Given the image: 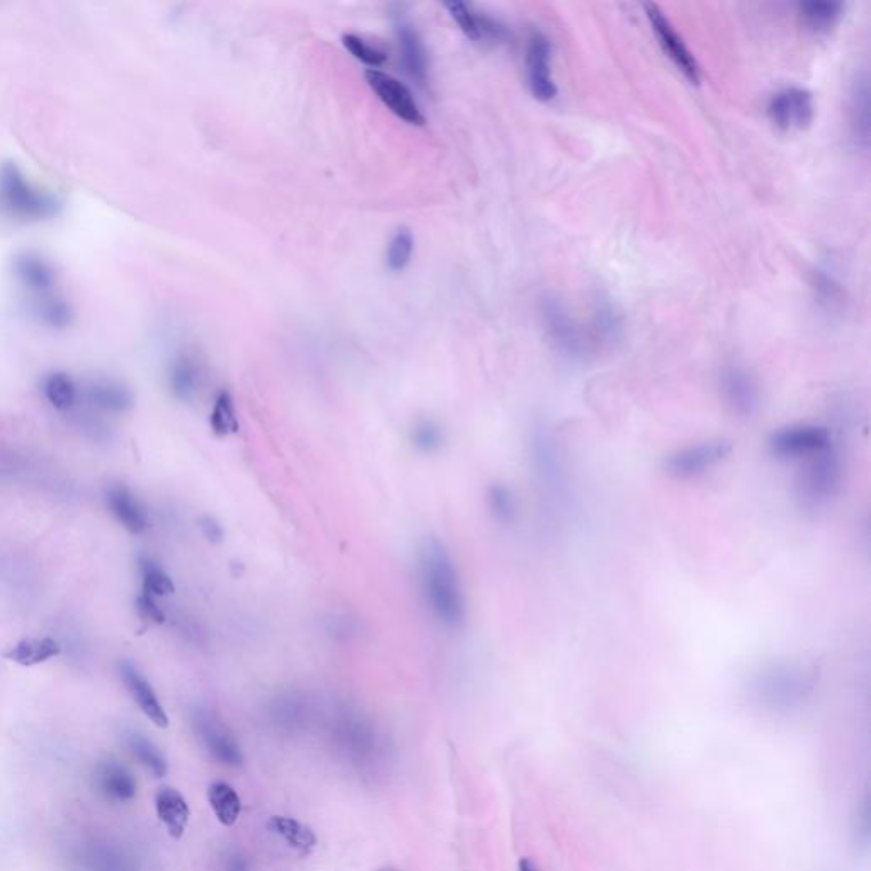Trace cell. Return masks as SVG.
<instances>
[{
    "label": "cell",
    "instance_id": "obj_9",
    "mask_svg": "<svg viewBox=\"0 0 871 871\" xmlns=\"http://www.w3.org/2000/svg\"><path fill=\"white\" fill-rule=\"evenodd\" d=\"M191 722H193L194 732L200 737L206 751L210 752L218 763L230 768L242 766L244 754L239 742L235 741L232 732L213 713L205 708H196L191 715Z\"/></svg>",
    "mask_w": 871,
    "mask_h": 871
},
{
    "label": "cell",
    "instance_id": "obj_2",
    "mask_svg": "<svg viewBox=\"0 0 871 871\" xmlns=\"http://www.w3.org/2000/svg\"><path fill=\"white\" fill-rule=\"evenodd\" d=\"M819 671L800 661H773L759 667L749 681V695L764 712H798L814 698Z\"/></svg>",
    "mask_w": 871,
    "mask_h": 871
},
{
    "label": "cell",
    "instance_id": "obj_33",
    "mask_svg": "<svg viewBox=\"0 0 871 871\" xmlns=\"http://www.w3.org/2000/svg\"><path fill=\"white\" fill-rule=\"evenodd\" d=\"M414 252V237L407 228H402L393 235L387 249V266L393 273L404 271L409 266Z\"/></svg>",
    "mask_w": 871,
    "mask_h": 871
},
{
    "label": "cell",
    "instance_id": "obj_23",
    "mask_svg": "<svg viewBox=\"0 0 871 871\" xmlns=\"http://www.w3.org/2000/svg\"><path fill=\"white\" fill-rule=\"evenodd\" d=\"M208 803L222 826H235L242 812V800L239 793L235 792L234 786L228 785L225 781H215L208 788Z\"/></svg>",
    "mask_w": 871,
    "mask_h": 871
},
{
    "label": "cell",
    "instance_id": "obj_32",
    "mask_svg": "<svg viewBox=\"0 0 871 871\" xmlns=\"http://www.w3.org/2000/svg\"><path fill=\"white\" fill-rule=\"evenodd\" d=\"M89 397L97 407L109 412H125L133 404V397L125 387L108 382L94 385L89 390Z\"/></svg>",
    "mask_w": 871,
    "mask_h": 871
},
{
    "label": "cell",
    "instance_id": "obj_1",
    "mask_svg": "<svg viewBox=\"0 0 871 871\" xmlns=\"http://www.w3.org/2000/svg\"><path fill=\"white\" fill-rule=\"evenodd\" d=\"M422 596L434 618L448 628H460L467 618V601L455 562L445 543L429 538L419 552Z\"/></svg>",
    "mask_w": 871,
    "mask_h": 871
},
{
    "label": "cell",
    "instance_id": "obj_28",
    "mask_svg": "<svg viewBox=\"0 0 871 871\" xmlns=\"http://www.w3.org/2000/svg\"><path fill=\"white\" fill-rule=\"evenodd\" d=\"M43 393L53 409L69 412L77 402V388L65 373H52L43 380Z\"/></svg>",
    "mask_w": 871,
    "mask_h": 871
},
{
    "label": "cell",
    "instance_id": "obj_5",
    "mask_svg": "<svg viewBox=\"0 0 871 871\" xmlns=\"http://www.w3.org/2000/svg\"><path fill=\"white\" fill-rule=\"evenodd\" d=\"M732 451L727 439H708L696 445L684 446L672 451L664 460V470L672 479H696L717 467Z\"/></svg>",
    "mask_w": 871,
    "mask_h": 871
},
{
    "label": "cell",
    "instance_id": "obj_25",
    "mask_svg": "<svg viewBox=\"0 0 871 871\" xmlns=\"http://www.w3.org/2000/svg\"><path fill=\"white\" fill-rule=\"evenodd\" d=\"M843 4L837 2H805L798 6V16L803 24L815 33L831 31L843 16Z\"/></svg>",
    "mask_w": 871,
    "mask_h": 871
},
{
    "label": "cell",
    "instance_id": "obj_27",
    "mask_svg": "<svg viewBox=\"0 0 871 871\" xmlns=\"http://www.w3.org/2000/svg\"><path fill=\"white\" fill-rule=\"evenodd\" d=\"M138 569L142 575L143 593L155 598V596H169L176 591L171 575L167 574L164 567L149 555H140Z\"/></svg>",
    "mask_w": 871,
    "mask_h": 871
},
{
    "label": "cell",
    "instance_id": "obj_8",
    "mask_svg": "<svg viewBox=\"0 0 871 871\" xmlns=\"http://www.w3.org/2000/svg\"><path fill=\"white\" fill-rule=\"evenodd\" d=\"M814 114V97L800 87H786L783 91L776 92L768 104L769 120L786 133H797L809 128Z\"/></svg>",
    "mask_w": 871,
    "mask_h": 871
},
{
    "label": "cell",
    "instance_id": "obj_39",
    "mask_svg": "<svg viewBox=\"0 0 871 871\" xmlns=\"http://www.w3.org/2000/svg\"><path fill=\"white\" fill-rule=\"evenodd\" d=\"M518 871H540V870H538V866L535 865V861L530 860V858H523V860L519 861Z\"/></svg>",
    "mask_w": 871,
    "mask_h": 871
},
{
    "label": "cell",
    "instance_id": "obj_14",
    "mask_svg": "<svg viewBox=\"0 0 871 871\" xmlns=\"http://www.w3.org/2000/svg\"><path fill=\"white\" fill-rule=\"evenodd\" d=\"M118 671H120L121 681L125 684L133 701L137 703L138 708L142 710L143 715L159 729H167L169 717H167V712L160 703L159 696L155 693L154 686L150 684L149 679L145 678L142 671L130 661H121Z\"/></svg>",
    "mask_w": 871,
    "mask_h": 871
},
{
    "label": "cell",
    "instance_id": "obj_24",
    "mask_svg": "<svg viewBox=\"0 0 871 871\" xmlns=\"http://www.w3.org/2000/svg\"><path fill=\"white\" fill-rule=\"evenodd\" d=\"M126 746H128L131 756L149 769L155 778H164L167 775L169 764H167L166 756L162 754L159 747L155 746L154 742L150 741L149 737H145L140 732H130V734H126Z\"/></svg>",
    "mask_w": 871,
    "mask_h": 871
},
{
    "label": "cell",
    "instance_id": "obj_18",
    "mask_svg": "<svg viewBox=\"0 0 871 871\" xmlns=\"http://www.w3.org/2000/svg\"><path fill=\"white\" fill-rule=\"evenodd\" d=\"M155 812L172 839L179 841L186 834L191 819V809L183 793L177 792L176 788L162 786L159 792L155 793Z\"/></svg>",
    "mask_w": 871,
    "mask_h": 871
},
{
    "label": "cell",
    "instance_id": "obj_15",
    "mask_svg": "<svg viewBox=\"0 0 871 871\" xmlns=\"http://www.w3.org/2000/svg\"><path fill=\"white\" fill-rule=\"evenodd\" d=\"M450 11L451 18L460 26L463 33L473 41L479 43H501L507 38V29L499 21L480 12L473 6H468L460 0H453L445 4Z\"/></svg>",
    "mask_w": 871,
    "mask_h": 871
},
{
    "label": "cell",
    "instance_id": "obj_19",
    "mask_svg": "<svg viewBox=\"0 0 871 871\" xmlns=\"http://www.w3.org/2000/svg\"><path fill=\"white\" fill-rule=\"evenodd\" d=\"M2 177V194L6 198V206L14 208V211L24 215H43L46 208L52 206L40 194L31 193L29 186L14 172H7Z\"/></svg>",
    "mask_w": 871,
    "mask_h": 871
},
{
    "label": "cell",
    "instance_id": "obj_17",
    "mask_svg": "<svg viewBox=\"0 0 871 871\" xmlns=\"http://www.w3.org/2000/svg\"><path fill=\"white\" fill-rule=\"evenodd\" d=\"M92 781L97 792L109 802L126 803L137 797V781L130 769L113 759L96 764Z\"/></svg>",
    "mask_w": 871,
    "mask_h": 871
},
{
    "label": "cell",
    "instance_id": "obj_21",
    "mask_svg": "<svg viewBox=\"0 0 871 871\" xmlns=\"http://www.w3.org/2000/svg\"><path fill=\"white\" fill-rule=\"evenodd\" d=\"M60 650L62 647L53 638H26L4 652V657L19 666L31 667L57 657Z\"/></svg>",
    "mask_w": 871,
    "mask_h": 871
},
{
    "label": "cell",
    "instance_id": "obj_10",
    "mask_svg": "<svg viewBox=\"0 0 871 871\" xmlns=\"http://www.w3.org/2000/svg\"><path fill=\"white\" fill-rule=\"evenodd\" d=\"M365 77L371 91L375 92L376 97L397 118L409 123V125H426V118L417 104L416 97L410 92L409 87L402 84L399 79L376 69L366 70Z\"/></svg>",
    "mask_w": 871,
    "mask_h": 871
},
{
    "label": "cell",
    "instance_id": "obj_37",
    "mask_svg": "<svg viewBox=\"0 0 871 871\" xmlns=\"http://www.w3.org/2000/svg\"><path fill=\"white\" fill-rule=\"evenodd\" d=\"M198 523H200L201 533L206 540L211 541V543H220L223 540V536H225L223 526L213 516H201Z\"/></svg>",
    "mask_w": 871,
    "mask_h": 871
},
{
    "label": "cell",
    "instance_id": "obj_6",
    "mask_svg": "<svg viewBox=\"0 0 871 871\" xmlns=\"http://www.w3.org/2000/svg\"><path fill=\"white\" fill-rule=\"evenodd\" d=\"M771 455L780 460H802L832 446L831 431L817 424H792L771 434Z\"/></svg>",
    "mask_w": 871,
    "mask_h": 871
},
{
    "label": "cell",
    "instance_id": "obj_3",
    "mask_svg": "<svg viewBox=\"0 0 871 871\" xmlns=\"http://www.w3.org/2000/svg\"><path fill=\"white\" fill-rule=\"evenodd\" d=\"M530 462L536 484L543 497H547L548 504L564 507L569 502L564 456L555 434L545 424L531 429Z\"/></svg>",
    "mask_w": 871,
    "mask_h": 871
},
{
    "label": "cell",
    "instance_id": "obj_40",
    "mask_svg": "<svg viewBox=\"0 0 871 871\" xmlns=\"http://www.w3.org/2000/svg\"><path fill=\"white\" fill-rule=\"evenodd\" d=\"M385 871H392V870H385Z\"/></svg>",
    "mask_w": 871,
    "mask_h": 871
},
{
    "label": "cell",
    "instance_id": "obj_38",
    "mask_svg": "<svg viewBox=\"0 0 871 871\" xmlns=\"http://www.w3.org/2000/svg\"><path fill=\"white\" fill-rule=\"evenodd\" d=\"M227 871H249V865L240 854H232L227 858Z\"/></svg>",
    "mask_w": 871,
    "mask_h": 871
},
{
    "label": "cell",
    "instance_id": "obj_4",
    "mask_svg": "<svg viewBox=\"0 0 871 871\" xmlns=\"http://www.w3.org/2000/svg\"><path fill=\"white\" fill-rule=\"evenodd\" d=\"M843 485V458L829 446L827 450L807 458V465L797 480V496L807 509H819L839 494Z\"/></svg>",
    "mask_w": 871,
    "mask_h": 871
},
{
    "label": "cell",
    "instance_id": "obj_22",
    "mask_svg": "<svg viewBox=\"0 0 871 871\" xmlns=\"http://www.w3.org/2000/svg\"><path fill=\"white\" fill-rule=\"evenodd\" d=\"M169 385L176 399L193 400L201 385L200 363L189 354H181L172 365Z\"/></svg>",
    "mask_w": 871,
    "mask_h": 871
},
{
    "label": "cell",
    "instance_id": "obj_26",
    "mask_svg": "<svg viewBox=\"0 0 871 871\" xmlns=\"http://www.w3.org/2000/svg\"><path fill=\"white\" fill-rule=\"evenodd\" d=\"M210 427L218 438H227L230 434L239 431V417H237V410H235L234 397L227 390L218 393L217 399L213 402Z\"/></svg>",
    "mask_w": 871,
    "mask_h": 871
},
{
    "label": "cell",
    "instance_id": "obj_16",
    "mask_svg": "<svg viewBox=\"0 0 871 871\" xmlns=\"http://www.w3.org/2000/svg\"><path fill=\"white\" fill-rule=\"evenodd\" d=\"M108 509L118 523L133 535H140L150 526L149 513L133 492L123 484H109L104 492Z\"/></svg>",
    "mask_w": 871,
    "mask_h": 871
},
{
    "label": "cell",
    "instance_id": "obj_30",
    "mask_svg": "<svg viewBox=\"0 0 871 871\" xmlns=\"http://www.w3.org/2000/svg\"><path fill=\"white\" fill-rule=\"evenodd\" d=\"M487 509L501 524H513L518 518V499L506 484H492L485 494Z\"/></svg>",
    "mask_w": 871,
    "mask_h": 871
},
{
    "label": "cell",
    "instance_id": "obj_36",
    "mask_svg": "<svg viewBox=\"0 0 871 871\" xmlns=\"http://www.w3.org/2000/svg\"><path fill=\"white\" fill-rule=\"evenodd\" d=\"M868 839H870V800L866 795L865 800L861 802L858 819H856V841L861 846H868Z\"/></svg>",
    "mask_w": 871,
    "mask_h": 871
},
{
    "label": "cell",
    "instance_id": "obj_29",
    "mask_svg": "<svg viewBox=\"0 0 871 871\" xmlns=\"http://www.w3.org/2000/svg\"><path fill=\"white\" fill-rule=\"evenodd\" d=\"M868 82L860 79L854 87L853 99H851V128L854 138L866 147L870 138V103H868Z\"/></svg>",
    "mask_w": 871,
    "mask_h": 871
},
{
    "label": "cell",
    "instance_id": "obj_7",
    "mask_svg": "<svg viewBox=\"0 0 871 871\" xmlns=\"http://www.w3.org/2000/svg\"><path fill=\"white\" fill-rule=\"evenodd\" d=\"M526 80L535 99L548 103L557 97V86L552 75V43L541 31L531 33L524 52Z\"/></svg>",
    "mask_w": 871,
    "mask_h": 871
},
{
    "label": "cell",
    "instance_id": "obj_11",
    "mask_svg": "<svg viewBox=\"0 0 871 871\" xmlns=\"http://www.w3.org/2000/svg\"><path fill=\"white\" fill-rule=\"evenodd\" d=\"M645 14H647L652 31L657 36L659 45H661L667 57L671 58V62L678 67L679 72H683L684 77L691 84H700V63H698L695 55L686 46L683 38L676 33V29L672 26L671 21L664 16V12L655 6V4H647L645 6Z\"/></svg>",
    "mask_w": 871,
    "mask_h": 871
},
{
    "label": "cell",
    "instance_id": "obj_35",
    "mask_svg": "<svg viewBox=\"0 0 871 871\" xmlns=\"http://www.w3.org/2000/svg\"><path fill=\"white\" fill-rule=\"evenodd\" d=\"M135 606H137L138 615L142 620L150 621L155 625H162L166 621L164 611L160 610L159 604L155 603L154 596H150V594H140L135 601Z\"/></svg>",
    "mask_w": 871,
    "mask_h": 871
},
{
    "label": "cell",
    "instance_id": "obj_20",
    "mask_svg": "<svg viewBox=\"0 0 871 871\" xmlns=\"http://www.w3.org/2000/svg\"><path fill=\"white\" fill-rule=\"evenodd\" d=\"M268 829L281 839H285L286 844L295 849L300 856H308L317 846L315 832L297 819L285 815H273L268 820Z\"/></svg>",
    "mask_w": 871,
    "mask_h": 871
},
{
    "label": "cell",
    "instance_id": "obj_12",
    "mask_svg": "<svg viewBox=\"0 0 871 871\" xmlns=\"http://www.w3.org/2000/svg\"><path fill=\"white\" fill-rule=\"evenodd\" d=\"M720 392L725 404L742 417L756 414L761 405L758 380L751 371L737 363L725 365L720 371Z\"/></svg>",
    "mask_w": 871,
    "mask_h": 871
},
{
    "label": "cell",
    "instance_id": "obj_34",
    "mask_svg": "<svg viewBox=\"0 0 871 871\" xmlns=\"http://www.w3.org/2000/svg\"><path fill=\"white\" fill-rule=\"evenodd\" d=\"M342 45L356 60L366 63L370 67H382L383 63L387 62V53L383 52L382 48L370 45L368 41L359 38V36H342Z\"/></svg>",
    "mask_w": 871,
    "mask_h": 871
},
{
    "label": "cell",
    "instance_id": "obj_13",
    "mask_svg": "<svg viewBox=\"0 0 871 871\" xmlns=\"http://www.w3.org/2000/svg\"><path fill=\"white\" fill-rule=\"evenodd\" d=\"M395 35L405 72L416 84L426 86L429 80V55L419 31L399 14L395 16Z\"/></svg>",
    "mask_w": 871,
    "mask_h": 871
},
{
    "label": "cell",
    "instance_id": "obj_31",
    "mask_svg": "<svg viewBox=\"0 0 871 871\" xmlns=\"http://www.w3.org/2000/svg\"><path fill=\"white\" fill-rule=\"evenodd\" d=\"M410 443L417 451L433 455L445 446V431L433 419H419L410 427Z\"/></svg>",
    "mask_w": 871,
    "mask_h": 871
}]
</instances>
